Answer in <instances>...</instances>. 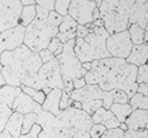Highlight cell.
Returning <instances> with one entry per match:
<instances>
[{
	"label": "cell",
	"instance_id": "obj_1",
	"mask_svg": "<svg viewBox=\"0 0 148 138\" xmlns=\"http://www.w3.org/2000/svg\"><path fill=\"white\" fill-rule=\"evenodd\" d=\"M136 71L137 67L123 58L108 57L92 62L84 79L86 85H98L104 92L121 89L130 99L137 89Z\"/></svg>",
	"mask_w": 148,
	"mask_h": 138
},
{
	"label": "cell",
	"instance_id": "obj_2",
	"mask_svg": "<svg viewBox=\"0 0 148 138\" xmlns=\"http://www.w3.org/2000/svg\"><path fill=\"white\" fill-rule=\"evenodd\" d=\"M3 64L1 75L7 86H26L42 66L38 52L31 51L22 44L12 51H5L0 55Z\"/></svg>",
	"mask_w": 148,
	"mask_h": 138
},
{
	"label": "cell",
	"instance_id": "obj_3",
	"mask_svg": "<svg viewBox=\"0 0 148 138\" xmlns=\"http://www.w3.org/2000/svg\"><path fill=\"white\" fill-rule=\"evenodd\" d=\"M110 35L104 29V26H92L90 33L85 38H75L74 54L78 60L84 63L110 57V54L106 50V39Z\"/></svg>",
	"mask_w": 148,
	"mask_h": 138
},
{
	"label": "cell",
	"instance_id": "obj_4",
	"mask_svg": "<svg viewBox=\"0 0 148 138\" xmlns=\"http://www.w3.org/2000/svg\"><path fill=\"white\" fill-rule=\"evenodd\" d=\"M135 0H101L99 18L109 35L125 31L129 27V13Z\"/></svg>",
	"mask_w": 148,
	"mask_h": 138
},
{
	"label": "cell",
	"instance_id": "obj_5",
	"mask_svg": "<svg viewBox=\"0 0 148 138\" xmlns=\"http://www.w3.org/2000/svg\"><path fill=\"white\" fill-rule=\"evenodd\" d=\"M74 44H75V38L63 43L62 52L55 57L60 67L61 77L63 81V90L68 94H71L73 90V81L78 77H84L87 73L82 68L81 62L74 54Z\"/></svg>",
	"mask_w": 148,
	"mask_h": 138
},
{
	"label": "cell",
	"instance_id": "obj_6",
	"mask_svg": "<svg viewBox=\"0 0 148 138\" xmlns=\"http://www.w3.org/2000/svg\"><path fill=\"white\" fill-rule=\"evenodd\" d=\"M59 29L53 26L47 19H35L25 27L23 44L34 52L47 49L50 41L56 37Z\"/></svg>",
	"mask_w": 148,
	"mask_h": 138
},
{
	"label": "cell",
	"instance_id": "obj_7",
	"mask_svg": "<svg viewBox=\"0 0 148 138\" xmlns=\"http://www.w3.org/2000/svg\"><path fill=\"white\" fill-rule=\"evenodd\" d=\"M59 117L68 127L73 138H90V128L93 123L91 116L85 111L68 106L61 111Z\"/></svg>",
	"mask_w": 148,
	"mask_h": 138
},
{
	"label": "cell",
	"instance_id": "obj_8",
	"mask_svg": "<svg viewBox=\"0 0 148 138\" xmlns=\"http://www.w3.org/2000/svg\"><path fill=\"white\" fill-rule=\"evenodd\" d=\"M26 87H31L35 89H42L43 87H49L51 89H63V81L61 77L58 60L53 58L48 62H44L37 71V74L27 82Z\"/></svg>",
	"mask_w": 148,
	"mask_h": 138
},
{
	"label": "cell",
	"instance_id": "obj_9",
	"mask_svg": "<svg viewBox=\"0 0 148 138\" xmlns=\"http://www.w3.org/2000/svg\"><path fill=\"white\" fill-rule=\"evenodd\" d=\"M36 124L42 128L37 138H73L68 127L59 116H54L43 109L37 114Z\"/></svg>",
	"mask_w": 148,
	"mask_h": 138
},
{
	"label": "cell",
	"instance_id": "obj_10",
	"mask_svg": "<svg viewBox=\"0 0 148 138\" xmlns=\"http://www.w3.org/2000/svg\"><path fill=\"white\" fill-rule=\"evenodd\" d=\"M97 5L90 0H72L67 14L79 25H85L88 29L93 23V12Z\"/></svg>",
	"mask_w": 148,
	"mask_h": 138
},
{
	"label": "cell",
	"instance_id": "obj_11",
	"mask_svg": "<svg viewBox=\"0 0 148 138\" xmlns=\"http://www.w3.org/2000/svg\"><path fill=\"white\" fill-rule=\"evenodd\" d=\"M132 48L133 43L128 30L110 35L106 39V50L110 54V57L125 60L130 54Z\"/></svg>",
	"mask_w": 148,
	"mask_h": 138
},
{
	"label": "cell",
	"instance_id": "obj_12",
	"mask_svg": "<svg viewBox=\"0 0 148 138\" xmlns=\"http://www.w3.org/2000/svg\"><path fill=\"white\" fill-rule=\"evenodd\" d=\"M22 10L19 0H0V32L18 25Z\"/></svg>",
	"mask_w": 148,
	"mask_h": 138
},
{
	"label": "cell",
	"instance_id": "obj_13",
	"mask_svg": "<svg viewBox=\"0 0 148 138\" xmlns=\"http://www.w3.org/2000/svg\"><path fill=\"white\" fill-rule=\"evenodd\" d=\"M25 27L17 25L0 32V55L5 51H12L19 48L24 41Z\"/></svg>",
	"mask_w": 148,
	"mask_h": 138
},
{
	"label": "cell",
	"instance_id": "obj_14",
	"mask_svg": "<svg viewBox=\"0 0 148 138\" xmlns=\"http://www.w3.org/2000/svg\"><path fill=\"white\" fill-rule=\"evenodd\" d=\"M103 92L104 90H101L98 85H85L80 89H73L69 98L73 101H79L80 104H84L92 100H101Z\"/></svg>",
	"mask_w": 148,
	"mask_h": 138
},
{
	"label": "cell",
	"instance_id": "obj_15",
	"mask_svg": "<svg viewBox=\"0 0 148 138\" xmlns=\"http://www.w3.org/2000/svg\"><path fill=\"white\" fill-rule=\"evenodd\" d=\"M148 22V3L147 0H135L129 13V25L135 24L141 29L147 30Z\"/></svg>",
	"mask_w": 148,
	"mask_h": 138
},
{
	"label": "cell",
	"instance_id": "obj_16",
	"mask_svg": "<svg viewBox=\"0 0 148 138\" xmlns=\"http://www.w3.org/2000/svg\"><path fill=\"white\" fill-rule=\"evenodd\" d=\"M12 111L21 113V114H27V113H36L38 114L42 111V107L40 104H37L36 101H34L29 95H26L25 93L21 92L14 99L12 104Z\"/></svg>",
	"mask_w": 148,
	"mask_h": 138
},
{
	"label": "cell",
	"instance_id": "obj_17",
	"mask_svg": "<svg viewBox=\"0 0 148 138\" xmlns=\"http://www.w3.org/2000/svg\"><path fill=\"white\" fill-rule=\"evenodd\" d=\"M124 124L130 131H143L148 126V111L147 109H134L125 119Z\"/></svg>",
	"mask_w": 148,
	"mask_h": 138
},
{
	"label": "cell",
	"instance_id": "obj_18",
	"mask_svg": "<svg viewBox=\"0 0 148 138\" xmlns=\"http://www.w3.org/2000/svg\"><path fill=\"white\" fill-rule=\"evenodd\" d=\"M91 119H92V123L93 124L104 125L106 130L118 127V125H119L118 120L116 119V117L111 113L110 109H105L104 107L98 108L97 111L91 116Z\"/></svg>",
	"mask_w": 148,
	"mask_h": 138
},
{
	"label": "cell",
	"instance_id": "obj_19",
	"mask_svg": "<svg viewBox=\"0 0 148 138\" xmlns=\"http://www.w3.org/2000/svg\"><path fill=\"white\" fill-rule=\"evenodd\" d=\"M77 23L74 22L72 18L67 14L62 17V20L59 25V33L56 35V37L62 42L66 43L71 39L75 38V29H77Z\"/></svg>",
	"mask_w": 148,
	"mask_h": 138
},
{
	"label": "cell",
	"instance_id": "obj_20",
	"mask_svg": "<svg viewBox=\"0 0 148 138\" xmlns=\"http://www.w3.org/2000/svg\"><path fill=\"white\" fill-rule=\"evenodd\" d=\"M62 94V89L54 88L50 90V93L45 95V99L43 101V104L41 105L42 109L45 112H49L54 116H59L61 113L60 109V99Z\"/></svg>",
	"mask_w": 148,
	"mask_h": 138
},
{
	"label": "cell",
	"instance_id": "obj_21",
	"mask_svg": "<svg viewBox=\"0 0 148 138\" xmlns=\"http://www.w3.org/2000/svg\"><path fill=\"white\" fill-rule=\"evenodd\" d=\"M148 58V44L133 45L130 54L128 55L125 61L129 64H133L135 67H140L142 64H147Z\"/></svg>",
	"mask_w": 148,
	"mask_h": 138
},
{
	"label": "cell",
	"instance_id": "obj_22",
	"mask_svg": "<svg viewBox=\"0 0 148 138\" xmlns=\"http://www.w3.org/2000/svg\"><path fill=\"white\" fill-rule=\"evenodd\" d=\"M22 126H23V114L12 112L5 125L4 131H6L12 138H19L22 135Z\"/></svg>",
	"mask_w": 148,
	"mask_h": 138
},
{
	"label": "cell",
	"instance_id": "obj_23",
	"mask_svg": "<svg viewBox=\"0 0 148 138\" xmlns=\"http://www.w3.org/2000/svg\"><path fill=\"white\" fill-rule=\"evenodd\" d=\"M21 92H22L21 87H13V86H7V85L0 87V104L12 107L14 99Z\"/></svg>",
	"mask_w": 148,
	"mask_h": 138
},
{
	"label": "cell",
	"instance_id": "obj_24",
	"mask_svg": "<svg viewBox=\"0 0 148 138\" xmlns=\"http://www.w3.org/2000/svg\"><path fill=\"white\" fill-rule=\"evenodd\" d=\"M109 109L111 111V113L116 117L118 123H124L127 117L133 111L129 104H112Z\"/></svg>",
	"mask_w": 148,
	"mask_h": 138
},
{
	"label": "cell",
	"instance_id": "obj_25",
	"mask_svg": "<svg viewBox=\"0 0 148 138\" xmlns=\"http://www.w3.org/2000/svg\"><path fill=\"white\" fill-rule=\"evenodd\" d=\"M36 18V6L35 5H27L23 6V10L19 16L18 25H22L23 27H26L34 19Z\"/></svg>",
	"mask_w": 148,
	"mask_h": 138
},
{
	"label": "cell",
	"instance_id": "obj_26",
	"mask_svg": "<svg viewBox=\"0 0 148 138\" xmlns=\"http://www.w3.org/2000/svg\"><path fill=\"white\" fill-rule=\"evenodd\" d=\"M147 30L141 29L140 26H137L135 24H130L128 27V32L130 36V41L133 45H140L145 43V32Z\"/></svg>",
	"mask_w": 148,
	"mask_h": 138
},
{
	"label": "cell",
	"instance_id": "obj_27",
	"mask_svg": "<svg viewBox=\"0 0 148 138\" xmlns=\"http://www.w3.org/2000/svg\"><path fill=\"white\" fill-rule=\"evenodd\" d=\"M128 104L130 105L132 109H148V97H145L140 93H135L130 99Z\"/></svg>",
	"mask_w": 148,
	"mask_h": 138
},
{
	"label": "cell",
	"instance_id": "obj_28",
	"mask_svg": "<svg viewBox=\"0 0 148 138\" xmlns=\"http://www.w3.org/2000/svg\"><path fill=\"white\" fill-rule=\"evenodd\" d=\"M21 89L23 93H25L26 95H29L34 101H36L37 104L42 105L43 101L45 99V94L41 89H35V88H31V87H26V86H21Z\"/></svg>",
	"mask_w": 148,
	"mask_h": 138
},
{
	"label": "cell",
	"instance_id": "obj_29",
	"mask_svg": "<svg viewBox=\"0 0 148 138\" xmlns=\"http://www.w3.org/2000/svg\"><path fill=\"white\" fill-rule=\"evenodd\" d=\"M12 108L8 107L7 105H4V104H0V132L4 131L5 128V125L8 120V118L12 114Z\"/></svg>",
	"mask_w": 148,
	"mask_h": 138
},
{
	"label": "cell",
	"instance_id": "obj_30",
	"mask_svg": "<svg viewBox=\"0 0 148 138\" xmlns=\"http://www.w3.org/2000/svg\"><path fill=\"white\" fill-rule=\"evenodd\" d=\"M37 114L36 113H27L23 116V126H22V135H26L34 124H36Z\"/></svg>",
	"mask_w": 148,
	"mask_h": 138
},
{
	"label": "cell",
	"instance_id": "obj_31",
	"mask_svg": "<svg viewBox=\"0 0 148 138\" xmlns=\"http://www.w3.org/2000/svg\"><path fill=\"white\" fill-rule=\"evenodd\" d=\"M72 0H55V5H54V11L60 16H67L68 12V7Z\"/></svg>",
	"mask_w": 148,
	"mask_h": 138
},
{
	"label": "cell",
	"instance_id": "obj_32",
	"mask_svg": "<svg viewBox=\"0 0 148 138\" xmlns=\"http://www.w3.org/2000/svg\"><path fill=\"white\" fill-rule=\"evenodd\" d=\"M62 49H63V43L58 38V37H54L50 43L48 44V47H47V50L50 51L55 57L58 56V55H60L62 52Z\"/></svg>",
	"mask_w": 148,
	"mask_h": 138
},
{
	"label": "cell",
	"instance_id": "obj_33",
	"mask_svg": "<svg viewBox=\"0 0 148 138\" xmlns=\"http://www.w3.org/2000/svg\"><path fill=\"white\" fill-rule=\"evenodd\" d=\"M111 92V97H112V103L114 104H128L129 98L127 94L121 89H112Z\"/></svg>",
	"mask_w": 148,
	"mask_h": 138
},
{
	"label": "cell",
	"instance_id": "obj_34",
	"mask_svg": "<svg viewBox=\"0 0 148 138\" xmlns=\"http://www.w3.org/2000/svg\"><path fill=\"white\" fill-rule=\"evenodd\" d=\"M148 81V66L147 64H142V66L137 67L136 71V84H145Z\"/></svg>",
	"mask_w": 148,
	"mask_h": 138
},
{
	"label": "cell",
	"instance_id": "obj_35",
	"mask_svg": "<svg viewBox=\"0 0 148 138\" xmlns=\"http://www.w3.org/2000/svg\"><path fill=\"white\" fill-rule=\"evenodd\" d=\"M106 131L104 125L101 124H92L90 128V138H100V136Z\"/></svg>",
	"mask_w": 148,
	"mask_h": 138
},
{
	"label": "cell",
	"instance_id": "obj_36",
	"mask_svg": "<svg viewBox=\"0 0 148 138\" xmlns=\"http://www.w3.org/2000/svg\"><path fill=\"white\" fill-rule=\"evenodd\" d=\"M123 135H124L123 130H121L119 127H115V128L106 130L100 136V138H123Z\"/></svg>",
	"mask_w": 148,
	"mask_h": 138
},
{
	"label": "cell",
	"instance_id": "obj_37",
	"mask_svg": "<svg viewBox=\"0 0 148 138\" xmlns=\"http://www.w3.org/2000/svg\"><path fill=\"white\" fill-rule=\"evenodd\" d=\"M123 138H148V130H143V131L127 130V131H124Z\"/></svg>",
	"mask_w": 148,
	"mask_h": 138
},
{
	"label": "cell",
	"instance_id": "obj_38",
	"mask_svg": "<svg viewBox=\"0 0 148 138\" xmlns=\"http://www.w3.org/2000/svg\"><path fill=\"white\" fill-rule=\"evenodd\" d=\"M47 20H48L53 26L59 27V25H60V23H61V20H62V16L58 14L55 11H50L49 14H48V17H47Z\"/></svg>",
	"mask_w": 148,
	"mask_h": 138
},
{
	"label": "cell",
	"instance_id": "obj_39",
	"mask_svg": "<svg viewBox=\"0 0 148 138\" xmlns=\"http://www.w3.org/2000/svg\"><path fill=\"white\" fill-rule=\"evenodd\" d=\"M35 5L41 6L48 11H54V5H55V0H34Z\"/></svg>",
	"mask_w": 148,
	"mask_h": 138
},
{
	"label": "cell",
	"instance_id": "obj_40",
	"mask_svg": "<svg viewBox=\"0 0 148 138\" xmlns=\"http://www.w3.org/2000/svg\"><path fill=\"white\" fill-rule=\"evenodd\" d=\"M71 103H72V100L69 98V94L66 93L63 89H62V94H61V99H60V109L61 111H63L64 108H67L68 106H71Z\"/></svg>",
	"mask_w": 148,
	"mask_h": 138
},
{
	"label": "cell",
	"instance_id": "obj_41",
	"mask_svg": "<svg viewBox=\"0 0 148 138\" xmlns=\"http://www.w3.org/2000/svg\"><path fill=\"white\" fill-rule=\"evenodd\" d=\"M90 33V29L85 25H77L75 29V38H85Z\"/></svg>",
	"mask_w": 148,
	"mask_h": 138
},
{
	"label": "cell",
	"instance_id": "obj_42",
	"mask_svg": "<svg viewBox=\"0 0 148 138\" xmlns=\"http://www.w3.org/2000/svg\"><path fill=\"white\" fill-rule=\"evenodd\" d=\"M101 101H103V107L105 109H109L110 106L112 105V97H111V92H103V98H101Z\"/></svg>",
	"mask_w": 148,
	"mask_h": 138
},
{
	"label": "cell",
	"instance_id": "obj_43",
	"mask_svg": "<svg viewBox=\"0 0 148 138\" xmlns=\"http://www.w3.org/2000/svg\"><path fill=\"white\" fill-rule=\"evenodd\" d=\"M35 6H36V18L37 19H47L50 11L45 10V8H43L41 6H37V5H35Z\"/></svg>",
	"mask_w": 148,
	"mask_h": 138
},
{
	"label": "cell",
	"instance_id": "obj_44",
	"mask_svg": "<svg viewBox=\"0 0 148 138\" xmlns=\"http://www.w3.org/2000/svg\"><path fill=\"white\" fill-rule=\"evenodd\" d=\"M42 131V128H41V126L38 125V124H34L32 126H31V128L29 130V132H27L26 135L29 136L30 138H37L38 137V135H40V132Z\"/></svg>",
	"mask_w": 148,
	"mask_h": 138
},
{
	"label": "cell",
	"instance_id": "obj_45",
	"mask_svg": "<svg viewBox=\"0 0 148 138\" xmlns=\"http://www.w3.org/2000/svg\"><path fill=\"white\" fill-rule=\"evenodd\" d=\"M38 55H40V57H41L42 63H44V62H48V61H50V60L55 58L54 55H53L50 51H48L47 49H44V50L40 51V52H38Z\"/></svg>",
	"mask_w": 148,
	"mask_h": 138
},
{
	"label": "cell",
	"instance_id": "obj_46",
	"mask_svg": "<svg viewBox=\"0 0 148 138\" xmlns=\"http://www.w3.org/2000/svg\"><path fill=\"white\" fill-rule=\"evenodd\" d=\"M86 85V82H85V79L84 77H78L73 81V89H80L82 88Z\"/></svg>",
	"mask_w": 148,
	"mask_h": 138
},
{
	"label": "cell",
	"instance_id": "obj_47",
	"mask_svg": "<svg viewBox=\"0 0 148 138\" xmlns=\"http://www.w3.org/2000/svg\"><path fill=\"white\" fill-rule=\"evenodd\" d=\"M136 93H140V94H142V95H145V97H148V85H147V82L137 85Z\"/></svg>",
	"mask_w": 148,
	"mask_h": 138
},
{
	"label": "cell",
	"instance_id": "obj_48",
	"mask_svg": "<svg viewBox=\"0 0 148 138\" xmlns=\"http://www.w3.org/2000/svg\"><path fill=\"white\" fill-rule=\"evenodd\" d=\"M81 66H82V68H84L86 71H90L91 70V66H92V62H84V63H81Z\"/></svg>",
	"mask_w": 148,
	"mask_h": 138
},
{
	"label": "cell",
	"instance_id": "obj_49",
	"mask_svg": "<svg viewBox=\"0 0 148 138\" xmlns=\"http://www.w3.org/2000/svg\"><path fill=\"white\" fill-rule=\"evenodd\" d=\"M21 4L23 6H27V5H35V1L34 0H19Z\"/></svg>",
	"mask_w": 148,
	"mask_h": 138
},
{
	"label": "cell",
	"instance_id": "obj_50",
	"mask_svg": "<svg viewBox=\"0 0 148 138\" xmlns=\"http://www.w3.org/2000/svg\"><path fill=\"white\" fill-rule=\"evenodd\" d=\"M0 138H12V136H10L6 131H3L0 132Z\"/></svg>",
	"mask_w": 148,
	"mask_h": 138
},
{
	"label": "cell",
	"instance_id": "obj_51",
	"mask_svg": "<svg viewBox=\"0 0 148 138\" xmlns=\"http://www.w3.org/2000/svg\"><path fill=\"white\" fill-rule=\"evenodd\" d=\"M41 90L43 92V93H44L45 95H47V94H49V93H50V90H51V88H49V87H43V88H42Z\"/></svg>",
	"mask_w": 148,
	"mask_h": 138
},
{
	"label": "cell",
	"instance_id": "obj_52",
	"mask_svg": "<svg viewBox=\"0 0 148 138\" xmlns=\"http://www.w3.org/2000/svg\"><path fill=\"white\" fill-rule=\"evenodd\" d=\"M5 85H6V82H5V80H4L3 75H1V73H0V87H3Z\"/></svg>",
	"mask_w": 148,
	"mask_h": 138
},
{
	"label": "cell",
	"instance_id": "obj_53",
	"mask_svg": "<svg viewBox=\"0 0 148 138\" xmlns=\"http://www.w3.org/2000/svg\"><path fill=\"white\" fill-rule=\"evenodd\" d=\"M90 1H93L96 5H97V7L100 5V3H101V0H90Z\"/></svg>",
	"mask_w": 148,
	"mask_h": 138
},
{
	"label": "cell",
	"instance_id": "obj_54",
	"mask_svg": "<svg viewBox=\"0 0 148 138\" xmlns=\"http://www.w3.org/2000/svg\"><path fill=\"white\" fill-rule=\"evenodd\" d=\"M19 138H30V137L27 136V135H21V136H19Z\"/></svg>",
	"mask_w": 148,
	"mask_h": 138
},
{
	"label": "cell",
	"instance_id": "obj_55",
	"mask_svg": "<svg viewBox=\"0 0 148 138\" xmlns=\"http://www.w3.org/2000/svg\"><path fill=\"white\" fill-rule=\"evenodd\" d=\"M1 69H3V64H1V62H0V73H1Z\"/></svg>",
	"mask_w": 148,
	"mask_h": 138
}]
</instances>
